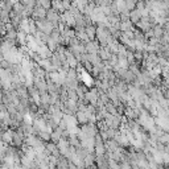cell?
<instances>
[{
  "label": "cell",
  "mask_w": 169,
  "mask_h": 169,
  "mask_svg": "<svg viewBox=\"0 0 169 169\" xmlns=\"http://www.w3.org/2000/svg\"><path fill=\"white\" fill-rule=\"evenodd\" d=\"M77 120L81 124H86V123H89V115L85 111H79L77 114Z\"/></svg>",
  "instance_id": "obj_1"
},
{
  "label": "cell",
  "mask_w": 169,
  "mask_h": 169,
  "mask_svg": "<svg viewBox=\"0 0 169 169\" xmlns=\"http://www.w3.org/2000/svg\"><path fill=\"white\" fill-rule=\"evenodd\" d=\"M86 34L90 37V39H94V37H95V29L93 27H89L86 29Z\"/></svg>",
  "instance_id": "obj_2"
},
{
  "label": "cell",
  "mask_w": 169,
  "mask_h": 169,
  "mask_svg": "<svg viewBox=\"0 0 169 169\" xmlns=\"http://www.w3.org/2000/svg\"><path fill=\"white\" fill-rule=\"evenodd\" d=\"M120 169H132V165L128 161H122L120 163Z\"/></svg>",
  "instance_id": "obj_3"
}]
</instances>
